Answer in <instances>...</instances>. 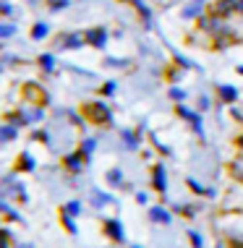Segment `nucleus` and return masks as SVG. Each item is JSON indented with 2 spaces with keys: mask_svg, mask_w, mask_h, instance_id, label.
I'll list each match as a JSON object with an SVG mask.
<instances>
[{
  "mask_svg": "<svg viewBox=\"0 0 243 248\" xmlns=\"http://www.w3.org/2000/svg\"><path fill=\"white\" fill-rule=\"evenodd\" d=\"M123 139H126V144H128V146H136V141H133L131 133H123Z\"/></svg>",
  "mask_w": 243,
  "mask_h": 248,
  "instance_id": "4be33fe9",
  "label": "nucleus"
},
{
  "mask_svg": "<svg viewBox=\"0 0 243 248\" xmlns=\"http://www.w3.org/2000/svg\"><path fill=\"white\" fill-rule=\"evenodd\" d=\"M8 139H16V128H0V141H8Z\"/></svg>",
  "mask_w": 243,
  "mask_h": 248,
  "instance_id": "9b49d317",
  "label": "nucleus"
},
{
  "mask_svg": "<svg viewBox=\"0 0 243 248\" xmlns=\"http://www.w3.org/2000/svg\"><path fill=\"white\" fill-rule=\"evenodd\" d=\"M170 97H173V99H183V97H186V92H180V89H173V92H170Z\"/></svg>",
  "mask_w": 243,
  "mask_h": 248,
  "instance_id": "aec40b11",
  "label": "nucleus"
},
{
  "mask_svg": "<svg viewBox=\"0 0 243 248\" xmlns=\"http://www.w3.org/2000/svg\"><path fill=\"white\" fill-rule=\"evenodd\" d=\"M94 149V141H84V154H89Z\"/></svg>",
  "mask_w": 243,
  "mask_h": 248,
  "instance_id": "5701e85b",
  "label": "nucleus"
},
{
  "mask_svg": "<svg viewBox=\"0 0 243 248\" xmlns=\"http://www.w3.org/2000/svg\"><path fill=\"white\" fill-rule=\"evenodd\" d=\"M105 39H107L105 29H92L89 34H86V42L94 45V47H102V45H105Z\"/></svg>",
  "mask_w": 243,
  "mask_h": 248,
  "instance_id": "7ed1b4c3",
  "label": "nucleus"
},
{
  "mask_svg": "<svg viewBox=\"0 0 243 248\" xmlns=\"http://www.w3.org/2000/svg\"><path fill=\"white\" fill-rule=\"evenodd\" d=\"M42 65L50 71V68H52V55H42Z\"/></svg>",
  "mask_w": 243,
  "mask_h": 248,
  "instance_id": "6ab92c4d",
  "label": "nucleus"
},
{
  "mask_svg": "<svg viewBox=\"0 0 243 248\" xmlns=\"http://www.w3.org/2000/svg\"><path fill=\"white\" fill-rule=\"evenodd\" d=\"M92 201H94L97 206H102V204H107V201H110V196H107V193H97V191H94V193H92Z\"/></svg>",
  "mask_w": 243,
  "mask_h": 248,
  "instance_id": "9d476101",
  "label": "nucleus"
},
{
  "mask_svg": "<svg viewBox=\"0 0 243 248\" xmlns=\"http://www.w3.org/2000/svg\"><path fill=\"white\" fill-rule=\"evenodd\" d=\"M107 180H110L113 186L120 183V180H123V178H120V170H110V172H107Z\"/></svg>",
  "mask_w": 243,
  "mask_h": 248,
  "instance_id": "4468645a",
  "label": "nucleus"
},
{
  "mask_svg": "<svg viewBox=\"0 0 243 248\" xmlns=\"http://www.w3.org/2000/svg\"><path fill=\"white\" fill-rule=\"evenodd\" d=\"M32 37H34V39H42V37H47V24H37L34 29H32Z\"/></svg>",
  "mask_w": 243,
  "mask_h": 248,
  "instance_id": "6e6552de",
  "label": "nucleus"
},
{
  "mask_svg": "<svg viewBox=\"0 0 243 248\" xmlns=\"http://www.w3.org/2000/svg\"><path fill=\"white\" fill-rule=\"evenodd\" d=\"M220 97L225 99V102H233V99L238 97V92H235L233 86H220Z\"/></svg>",
  "mask_w": 243,
  "mask_h": 248,
  "instance_id": "0eeeda50",
  "label": "nucleus"
},
{
  "mask_svg": "<svg viewBox=\"0 0 243 248\" xmlns=\"http://www.w3.org/2000/svg\"><path fill=\"white\" fill-rule=\"evenodd\" d=\"M191 243H194V246H196V248H201V238L196 235V232H191Z\"/></svg>",
  "mask_w": 243,
  "mask_h": 248,
  "instance_id": "412c9836",
  "label": "nucleus"
},
{
  "mask_svg": "<svg viewBox=\"0 0 243 248\" xmlns=\"http://www.w3.org/2000/svg\"><path fill=\"white\" fill-rule=\"evenodd\" d=\"M154 188L165 191V170L162 167H154Z\"/></svg>",
  "mask_w": 243,
  "mask_h": 248,
  "instance_id": "423d86ee",
  "label": "nucleus"
},
{
  "mask_svg": "<svg viewBox=\"0 0 243 248\" xmlns=\"http://www.w3.org/2000/svg\"><path fill=\"white\" fill-rule=\"evenodd\" d=\"M233 175L238 178V180H243V157H238V159L233 162Z\"/></svg>",
  "mask_w": 243,
  "mask_h": 248,
  "instance_id": "1a4fd4ad",
  "label": "nucleus"
},
{
  "mask_svg": "<svg viewBox=\"0 0 243 248\" xmlns=\"http://www.w3.org/2000/svg\"><path fill=\"white\" fill-rule=\"evenodd\" d=\"M105 227H107V232H110V235L115 238V240H123V227H120L118 219H110V222H107Z\"/></svg>",
  "mask_w": 243,
  "mask_h": 248,
  "instance_id": "20e7f679",
  "label": "nucleus"
},
{
  "mask_svg": "<svg viewBox=\"0 0 243 248\" xmlns=\"http://www.w3.org/2000/svg\"><path fill=\"white\" fill-rule=\"evenodd\" d=\"M68 5V0H52V11H60V8H65Z\"/></svg>",
  "mask_w": 243,
  "mask_h": 248,
  "instance_id": "a211bd4d",
  "label": "nucleus"
},
{
  "mask_svg": "<svg viewBox=\"0 0 243 248\" xmlns=\"http://www.w3.org/2000/svg\"><path fill=\"white\" fill-rule=\"evenodd\" d=\"M238 11L243 13V0H238Z\"/></svg>",
  "mask_w": 243,
  "mask_h": 248,
  "instance_id": "393cba45",
  "label": "nucleus"
},
{
  "mask_svg": "<svg viewBox=\"0 0 243 248\" xmlns=\"http://www.w3.org/2000/svg\"><path fill=\"white\" fill-rule=\"evenodd\" d=\"M89 110H92V120H97V123H107L110 120V112H107L105 105H92Z\"/></svg>",
  "mask_w": 243,
  "mask_h": 248,
  "instance_id": "f03ea898",
  "label": "nucleus"
},
{
  "mask_svg": "<svg viewBox=\"0 0 243 248\" xmlns=\"http://www.w3.org/2000/svg\"><path fill=\"white\" fill-rule=\"evenodd\" d=\"M136 248H139V246H136Z\"/></svg>",
  "mask_w": 243,
  "mask_h": 248,
  "instance_id": "c85d7f7f",
  "label": "nucleus"
},
{
  "mask_svg": "<svg viewBox=\"0 0 243 248\" xmlns=\"http://www.w3.org/2000/svg\"><path fill=\"white\" fill-rule=\"evenodd\" d=\"M238 73H241V76H243V65H241V68H238Z\"/></svg>",
  "mask_w": 243,
  "mask_h": 248,
  "instance_id": "a878e982",
  "label": "nucleus"
},
{
  "mask_svg": "<svg viewBox=\"0 0 243 248\" xmlns=\"http://www.w3.org/2000/svg\"><path fill=\"white\" fill-rule=\"evenodd\" d=\"M65 47H79V45H81V37H76V34H73V37H65Z\"/></svg>",
  "mask_w": 243,
  "mask_h": 248,
  "instance_id": "ddd939ff",
  "label": "nucleus"
},
{
  "mask_svg": "<svg viewBox=\"0 0 243 248\" xmlns=\"http://www.w3.org/2000/svg\"><path fill=\"white\" fill-rule=\"evenodd\" d=\"M68 167L71 170H81V159L79 157H68Z\"/></svg>",
  "mask_w": 243,
  "mask_h": 248,
  "instance_id": "dca6fc26",
  "label": "nucleus"
},
{
  "mask_svg": "<svg viewBox=\"0 0 243 248\" xmlns=\"http://www.w3.org/2000/svg\"><path fill=\"white\" fill-rule=\"evenodd\" d=\"M113 89H115V84H113V81L105 84V94H113Z\"/></svg>",
  "mask_w": 243,
  "mask_h": 248,
  "instance_id": "b1692460",
  "label": "nucleus"
},
{
  "mask_svg": "<svg viewBox=\"0 0 243 248\" xmlns=\"http://www.w3.org/2000/svg\"><path fill=\"white\" fill-rule=\"evenodd\" d=\"M149 214H152V219H154V222H162V225H167V222H170V214H167L165 209H160V206H154V209H152Z\"/></svg>",
  "mask_w": 243,
  "mask_h": 248,
  "instance_id": "39448f33",
  "label": "nucleus"
},
{
  "mask_svg": "<svg viewBox=\"0 0 243 248\" xmlns=\"http://www.w3.org/2000/svg\"><path fill=\"white\" fill-rule=\"evenodd\" d=\"M13 31H16L13 26H8V24H0V37H11Z\"/></svg>",
  "mask_w": 243,
  "mask_h": 248,
  "instance_id": "2eb2a0df",
  "label": "nucleus"
},
{
  "mask_svg": "<svg viewBox=\"0 0 243 248\" xmlns=\"http://www.w3.org/2000/svg\"><path fill=\"white\" fill-rule=\"evenodd\" d=\"M24 248H32V246H24Z\"/></svg>",
  "mask_w": 243,
  "mask_h": 248,
  "instance_id": "cd10ccee",
  "label": "nucleus"
},
{
  "mask_svg": "<svg viewBox=\"0 0 243 248\" xmlns=\"http://www.w3.org/2000/svg\"><path fill=\"white\" fill-rule=\"evenodd\" d=\"M65 212H71V214H79L81 212V206H79V201H71L68 206H65Z\"/></svg>",
  "mask_w": 243,
  "mask_h": 248,
  "instance_id": "f3484780",
  "label": "nucleus"
},
{
  "mask_svg": "<svg viewBox=\"0 0 243 248\" xmlns=\"http://www.w3.org/2000/svg\"><path fill=\"white\" fill-rule=\"evenodd\" d=\"M0 248H13V243H11V235L5 230H0Z\"/></svg>",
  "mask_w": 243,
  "mask_h": 248,
  "instance_id": "f8f14e48",
  "label": "nucleus"
},
{
  "mask_svg": "<svg viewBox=\"0 0 243 248\" xmlns=\"http://www.w3.org/2000/svg\"><path fill=\"white\" fill-rule=\"evenodd\" d=\"M238 144H241V146H243V136H241V139H238Z\"/></svg>",
  "mask_w": 243,
  "mask_h": 248,
  "instance_id": "bb28decb",
  "label": "nucleus"
},
{
  "mask_svg": "<svg viewBox=\"0 0 243 248\" xmlns=\"http://www.w3.org/2000/svg\"><path fill=\"white\" fill-rule=\"evenodd\" d=\"M235 5H238V0H217L214 3V16H227Z\"/></svg>",
  "mask_w": 243,
  "mask_h": 248,
  "instance_id": "f257e3e1",
  "label": "nucleus"
}]
</instances>
